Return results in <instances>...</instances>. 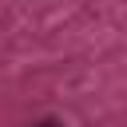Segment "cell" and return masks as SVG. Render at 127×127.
I'll list each match as a JSON object with an SVG mask.
<instances>
[{
    "label": "cell",
    "instance_id": "cell-1",
    "mask_svg": "<svg viewBox=\"0 0 127 127\" xmlns=\"http://www.w3.org/2000/svg\"><path fill=\"white\" fill-rule=\"evenodd\" d=\"M32 127H64V123H56V119H40V123H32Z\"/></svg>",
    "mask_w": 127,
    "mask_h": 127
}]
</instances>
